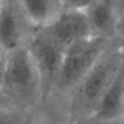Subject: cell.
Wrapping results in <instances>:
<instances>
[{
  "instance_id": "6da1fadb",
  "label": "cell",
  "mask_w": 124,
  "mask_h": 124,
  "mask_svg": "<svg viewBox=\"0 0 124 124\" xmlns=\"http://www.w3.org/2000/svg\"><path fill=\"white\" fill-rule=\"evenodd\" d=\"M124 61V47L116 37L108 45L68 97L70 124L90 118Z\"/></svg>"
},
{
  "instance_id": "7a4b0ae2",
  "label": "cell",
  "mask_w": 124,
  "mask_h": 124,
  "mask_svg": "<svg viewBox=\"0 0 124 124\" xmlns=\"http://www.w3.org/2000/svg\"><path fill=\"white\" fill-rule=\"evenodd\" d=\"M0 88L22 110L30 112L41 103L40 77L26 45L7 52Z\"/></svg>"
},
{
  "instance_id": "3957f363",
  "label": "cell",
  "mask_w": 124,
  "mask_h": 124,
  "mask_svg": "<svg viewBox=\"0 0 124 124\" xmlns=\"http://www.w3.org/2000/svg\"><path fill=\"white\" fill-rule=\"evenodd\" d=\"M110 39L92 35L65 50L59 73L47 99L67 103L71 92L93 66Z\"/></svg>"
},
{
  "instance_id": "277c9868",
  "label": "cell",
  "mask_w": 124,
  "mask_h": 124,
  "mask_svg": "<svg viewBox=\"0 0 124 124\" xmlns=\"http://www.w3.org/2000/svg\"><path fill=\"white\" fill-rule=\"evenodd\" d=\"M37 30L63 51L93 35L83 10H61L51 22Z\"/></svg>"
},
{
  "instance_id": "5b68a950",
  "label": "cell",
  "mask_w": 124,
  "mask_h": 124,
  "mask_svg": "<svg viewBox=\"0 0 124 124\" xmlns=\"http://www.w3.org/2000/svg\"><path fill=\"white\" fill-rule=\"evenodd\" d=\"M26 46L38 71L42 85V101L50 95L59 73L64 51L43 36L37 29L26 43Z\"/></svg>"
},
{
  "instance_id": "8992f818",
  "label": "cell",
  "mask_w": 124,
  "mask_h": 124,
  "mask_svg": "<svg viewBox=\"0 0 124 124\" xmlns=\"http://www.w3.org/2000/svg\"><path fill=\"white\" fill-rule=\"evenodd\" d=\"M35 29L17 0H0V44L7 51L26 45Z\"/></svg>"
},
{
  "instance_id": "52a82bcc",
  "label": "cell",
  "mask_w": 124,
  "mask_h": 124,
  "mask_svg": "<svg viewBox=\"0 0 124 124\" xmlns=\"http://www.w3.org/2000/svg\"><path fill=\"white\" fill-rule=\"evenodd\" d=\"M83 11L93 35L112 38L116 23L124 12V0H93Z\"/></svg>"
},
{
  "instance_id": "ba28073f",
  "label": "cell",
  "mask_w": 124,
  "mask_h": 124,
  "mask_svg": "<svg viewBox=\"0 0 124 124\" xmlns=\"http://www.w3.org/2000/svg\"><path fill=\"white\" fill-rule=\"evenodd\" d=\"M124 117V61L94 114L95 120L115 121Z\"/></svg>"
},
{
  "instance_id": "9c48e42d",
  "label": "cell",
  "mask_w": 124,
  "mask_h": 124,
  "mask_svg": "<svg viewBox=\"0 0 124 124\" xmlns=\"http://www.w3.org/2000/svg\"><path fill=\"white\" fill-rule=\"evenodd\" d=\"M17 2L36 29L47 25L62 10L59 0H17Z\"/></svg>"
},
{
  "instance_id": "30bf717a",
  "label": "cell",
  "mask_w": 124,
  "mask_h": 124,
  "mask_svg": "<svg viewBox=\"0 0 124 124\" xmlns=\"http://www.w3.org/2000/svg\"><path fill=\"white\" fill-rule=\"evenodd\" d=\"M0 124H30L29 112L17 108H0Z\"/></svg>"
},
{
  "instance_id": "8fae6325",
  "label": "cell",
  "mask_w": 124,
  "mask_h": 124,
  "mask_svg": "<svg viewBox=\"0 0 124 124\" xmlns=\"http://www.w3.org/2000/svg\"><path fill=\"white\" fill-rule=\"evenodd\" d=\"M93 0H60L62 10H84Z\"/></svg>"
},
{
  "instance_id": "7c38bea8",
  "label": "cell",
  "mask_w": 124,
  "mask_h": 124,
  "mask_svg": "<svg viewBox=\"0 0 124 124\" xmlns=\"http://www.w3.org/2000/svg\"><path fill=\"white\" fill-rule=\"evenodd\" d=\"M114 37H116L119 40L122 46L124 47V12L120 16V17H119V19L116 23Z\"/></svg>"
},
{
  "instance_id": "4fadbf2b",
  "label": "cell",
  "mask_w": 124,
  "mask_h": 124,
  "mask_svg": "<svg viewBox=\"0 0 124 124\" xmlns=\"http://www.w3.org/2000/svg\"><path fill=\"white\" fill-rule=\"evenodd\" d=\"M0 108H16L12 101L5 95L0 88Z\"/></svg>"
},
{
  "instance_id": "5bb4252c",
  "label": "cell",
  "mask_w": 124,
  "mask_h": 124,
  "mask_svg": "<svg viewBox=\"0 0 124 124\" xmlns=\"http://www.w3.org/2000/svg\"><path fill=\"white\" fill-rule=\"evenodd\" d=\"M76 124H118V120L115 121H102V120H95L92 118H88L86 120L80 121Z\"/></svg>"
},
{
  "instance_id": "9a60e30c",
  "label": "cell",
  "mask_w": 124,
  "mask_h": 124,
  "mask_svg": "<svg viewBox=\"0 0 124 124\" xmlns=\"http://www.w3.org/2000/svg\"><path fill=\"white\" fill-rule=\"evenodd\" d=\"M7 52L8 51L0 44V70H3V68H4V64H5V61H6Z\"/></svg>"
},
{
  "instance_id": "2e32d148",
  "label": "cell",
  "mask_w": 124,
  "mask_h": 124,
  "mask_svg": "<svg viewBox=\"0 0 124 124\" xmlns=\"http://www.w3.org/2000/svg\"><path fill=\"white\" fill-rule=\"evenodd\" d=\"M118 124H124V117L118 120Z\"/></svg>"
},
{
  "instance_id": "e0dca14e",
  "label": "cell",
  "mask_w": 124,
  "mask_h": 124,
  "mask_svg": "<svg viewBox=\"0 0 124 124\" xmlns=\"http://www.w3.org/2000/svg\"><path fill=\"white\" fill-rule=\"evenodd\" d=\"M2 72L3 70H0V82H1V78H2Z\"/></svg>"
},
{
  "instance_id": "ac0fdd59",
  "label": "cell",
  "mask_w": 124,
  "mask_h": 124,
  "mask_svg": "<svg viewBox=\"0 0 124 124\" xmlns=\"http://www.w3.org/2000/svg\"><path fill=\"white\" fill-rule=\"evenodd\" d=\"M59 1H60V0H59ZM60 4H61V3H60Z\"/></svg>"
}]
</instances>
